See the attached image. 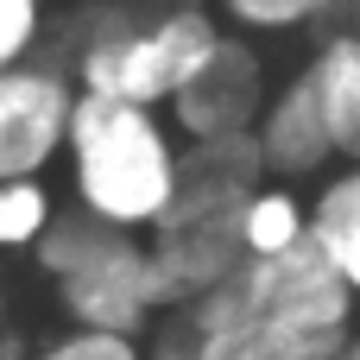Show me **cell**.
<instances>
[{"instance_id": "obj_1", "label": "cell", "mask_w": 360, "mask_h": 360, "mask_svg": "<svg viewBox=\"0 0 360 360\" xmlns=\"http://www.w3.org/2000/svg\"><path fill=\"white\" fill-rule=\"evenodd\" d=\"M354 291L316 247L247 259L221 291L184 310L196 360H329L354 335Z\"/></svg>"}, {"instance_id": "obj_2", "label": "cell", "mask_w": 360, "mask_h": 360, "mask_svg": "<svg viewBox=\"0 0 360 360\" xmlns=\"http://www.w3.org/2000/svg\"><path fill=\"white\" fill-rule=\"evenodd\" d=\"M177 171H184V139L171 133L165 114L76 95L70 139H63L70 209L146 240L177 202Z\"/></svg>"}, {"instance_id": "obj_3", "label": "cell", "mask_w": 360, "mask_h": 360, "mask_svg": "<svg viewBox=\"0 0 360 360\" xmlns=\"http://www.w3.org/2000/svg\"><path fill=\"white\" fill-rule=\"evenodd\" d=\"M32 266L57 291V310L70 316V329H108V335H139L146 342L152 323L165 316L152 247L139 234H120V228L70 209V202H63L57 228L38 240Z\"/></svg>"}, {"instance_id": "obj_4", "label": "cell", "mask_w": 360, "mask_h": 360, "mask_svg": "<svg viewBox=\"0 0 360 360\" xmlns=\"http://www.w3.org/2000/svg\"><path fill=\"white\" fill-rule=\"evenodd\" d=\"M228 38L215 0H190V6H165V13H146L82 51H70V76L82 95H101V101H127V108H152L165 114L177 101V89L215 57V44Z\"/></svg>"}, {"instance_id": "obj_5", "label": "cell", "mask_w": 360, "mask_h": 360, "mask_svg": "<svg viewBox=\"0 0 360 360\" xmlns=\"http://www.w3.org/2000/svg\"><path fill=\"white\" fill-rule=\"evenodd\" d=\"M272 63H266V44L228 32L215 44V57L177 89V101L165 108L171 133L184 146H215V139H247L272 101Z\"/></svg>"}, {"instance_id": "obj_6", "label": "cell", "mask_w": 360, "mask_h": 360, "mask_svg": "<svg viewBox=\"0 0 360 360\" xmlns=\"http://www.w3.org/2000/svg\"><path fill=\"white\" fill-rule=\"evenodd\" d=\"M76 76L57 57H32L19 70H0V184L44 177L63 165L70 114H76Z\"/></svg>"}, {"instance_id": "obj_7", "label": "cell", "mask_w": 360, "mask_h": 360, "mask_svg": "<svg viewBox=\"0 0 360 360\" xmlns=\"http://www.w3.org/2000/svg\"><path fill=\"white\" fill-rule=\"evenodd\" d=\"M152 272L165 291V310H190L209 291H221L247 253H240V215H196V221H158L146 234Z\"/></svg>"}, {"instance_id": "obj_8", "label": "cell", "mask_w": 360, "mask_h": 360, "mask_svg": "<svg viewBox=\"0 0 360 360\" xmlns=\"http://www.w3.org/2000/svg\"><path fill=\"white\" fill-rule=\"evenodd\" d=\"M253 146H259L266 177L291 184V190L323 184L335 171V146H329V127H323V108H316V89L304 82V70H291L272 89V101H266V114L253 127Z\"/></svg>"}, {"instance_id": "obj_9", "label": "cell", "mask_w": 360, "mask_h": 360, "mask_svg": "<svg viewBox=\"0 0 360 360\" xmlns=\"http://www.w3.org/2000/svg\"><path fill=\"white\" fill-rule=\"evenodd\" d=\"M272 184L259 165L253 133L247 139H215V146H184V171H177V202L165 221H196V215H240V202Z\"/></svg>"}, {"instance_id": "obj_10", "label": "cell", "mask_w": 360, "mask_h": 360, "mask_svg": "<svg viewBox=\"0 0 360 360\" xmlns=\"http://www.w3.org/2000/svg\"><path fill=\"white\" fill-rule=\"evenodd\" d=\"M304 82L316 89L335 165H360V32H348V25L323 32L304 57Z\"/></svg>"}, {"instance_id": "obj_11", "label": "cell", "mask_w": 360, "mask_h": 360, "mask_svg": "<svg viewBox=\"0 0 360 360\" xmlns=\"http://www.w3.org/2000/svg\"><path fill=\"white\" fill-rule=\"evenodd\" d=\"M310 247L360 297V165H335L310 190Z\"/></svg>"}, {"instance_id": "obj_12", "label": "cell", "mask_w": 360, "mask_h": 360, "mask_svg": "<svg viewBox=\"0 0 360 360\" xmlns=\"http://www.w3.org/2000/svg\"><path fill=\"white\" fill-rule=\"evenodd\" d=\"M310 247V196L291 184H259L240 202V253L247 259H285Z\"/></svg>"}, {"instance_id": "obj_13", "label": "cell", "mask_w": 360, "mask_h": 360, "mask_svg": "<svg viewBox=\"0 0 360 360\" xmlns=\"http://www.w3.org/2000/svg\"><path fill=\"white\" fill-rule=\"evenodd\" d=\"M221 25L240 38H297V32H335L348 19V0H215Z\"/></svg>"}, {"instance_id": "obj_14", "label": "cell", "mask_w": 360, "mask_h": 360, "mask_svg": "<svg viewBox=\"0 0 360 360\" xmlns=\"http://www.w3.org/2000/svg\"><path fill=\"white\" fill-rule=\"evenodd\" d=\"M63 202L44 177H19L0 184V253H38V240L57 228Z\"/></svg>"}, {"instance_id": "obj_15", "label": "cell", "mask_w": 360, "mask_h": 360, "mask_svg": "<svg viewBox=\"0 0 360 360\" xmlns=\"http://www.w3.org/2000/svg\"><path fill=\"white\" fill-rule=\"evenodd\" d=\"M51 25H57L51 0H0V70H19V63L44 57Z\"/></svg>"}, {"instance_id": "obj_16", "label": "cell", "mask_w": 360, "mask_h": 360, "mask_svg": "<svg viewBox=\"0 0 360 360\" xmlns=\"http://www.w3.org/2000/svg\"><path fill=\"white\" fill-rule=\"evenodd\" d=\"M19 360H146L139 335H108V329H63L38 348H25Z\"/></svg>"}, {"instance_id": "obj_17", "label": "cell", "mask_w": 360, "mask_h": 360, "mask_svg": "<svg viewBox=\"0 0 360 360\" xmlns=\"http://www.w3.org/2000/svg\"><path fill=\"white\" fill-rule=\"evenodd\" d=\"M146 360H196V342H190V323L184 310H165L146 335Z\"/></svg>"}, {"instance_id": "obj_18", "label": "cell", "mask_w": 360, "mask_h": 360, "mask_svg": "<svg viewBox=\"0 0 360 360\" xmlns=\"http://www.w3.org/2000/svg\"><path fill=\"white\" fill-rule=\"evenodd\" d=\"M127 6H133V13L146 19V13H165V6H190V0H127Z\"/></svg>"}, {"instance_id": "obj_19", "label": "cell", "mask_w": 360, "mask_h": 360, "mask_svg": "<svg viewBox=\"0 0 360 360\" xmlns=\"http://www.w3.org/2000/svg\"><path fill=\"white\" fill-rule=\"evenodd\" d=\"M329 360H360V329H354V335H348V342H342V348H335Z\"/></svg>"}, {"instance_id": "obj_20", "label": "cell", "mask_w": 360, "mask_h": 360, "mask_svg": "<svg viewBox=\"0 0 360 360\" xmlns=\"http://www.w3.org/2000/svg\"><path fill=\"white\" fill-rule=\"evenodd\" d=\"M0 360H19V354H13V342H6V348H0Z\"/></svg>"}]
</instances>
